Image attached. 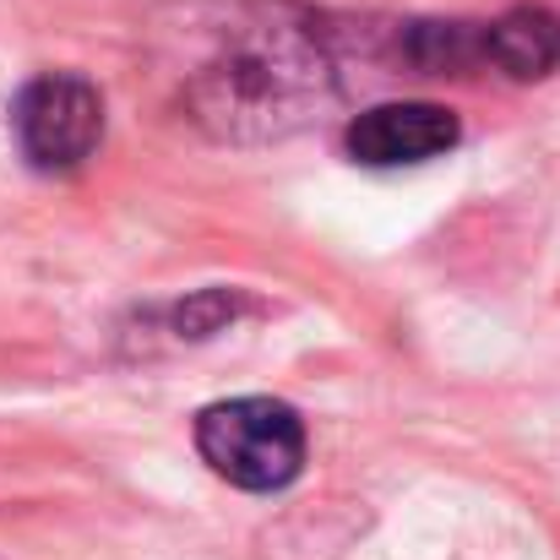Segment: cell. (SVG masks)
Wrapping results in <instances>:
<instances>
[{
    "label": "cell",
    "instance_id": "6da1fadb",
    "mask_svg": "<svg viewBox=\"0 0 560 560\" xmlns=\"http://www.w3.org/2000/svg\"><path fill=\"white\" fill-rule=\"evenodd\" d=\"M196 452L240 490H283L305 468V419L278 397H229L196 413Z\"/></svg>",
    "mask_w": 560,
    "mask_h": 560
},
{
    "label": "cell",
    "instance_id": "7a4b0ae2",
    "mask_svg": "<svg viewBox=\"0 0 560 560\" xmlns=\"http://www.w3.org/2000/svg\"><path fill=\"white\" fill-rule=\"evenodd\" d=\"M104 137V98L88 77L44 71L16 98V142L33 170H77Z\"/></svg>",
    "mask_w": 560,
    "mask_h": 560
},
{
    "label": "cell",
    "instance_id": "3957f363",
    "mask_svg": "<svg viewBox=\"0 0 560 560\" xmlns=\"http://www.w3.org/2000/svg\"><path fill=\"white\" fill-rule=\"evenodd\" d=\"M457 137L463 126L446 104L402 98V104H375L349 126V153L371 170H397V164H424L452 153Z\"/></svg>",
    "mask_w": 560,
    "mask_h": 560
},
{
    "label": "cell",
    "instance_id": "277c9868",
    "mask_svg": "<svg viewBox=\"0 0 560 560\" xmlns=\"http://www.w3.org/2000/svg\"><path fill=\"white\" fill-rule=\"evenodd\" d=\"M485 60L512 82H539L560 66V16L545 5H517L485 27Z\"/></svg>",
    "mask_w": 560,
    "mask_h": 560
}]
</instances>
